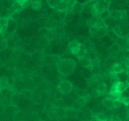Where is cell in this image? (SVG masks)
Here are the masks:
<instances>
[{
  "label": "cell",
  "instance_id": "cell-18",
  "mask_svg": "<svg viewBox=\"0 0 129 121\" xmlns=\"http://www.w3.org/2000/svg\"><path fill=\"white\" fill-rule=\"evenodd\" d=\"M113 31L116 35L117 36H120L121 34H122V32H121V30H120V28L119 26H115L114 28H113Z\"/></svg>",
  "mask_w": 129,
  "mask_h": 121
},
{
  "label": "cell",
  "instance_id": "cell-15",
  "mask_svg": "<svg viewBox=\"0 0 129 121\" xmlns=\"http://www.w3.org/2000/svg\"><path fill=\"white\" fill-rule=\"evenodd\" d=\"M98 121H107V117L106 115L103 113H99L96 115Z\"/></svg>",
  "mask_w": 129,
  "mask_h": 121
},
{
  "label": "cell",
  "instance_id": "cell-21",
  "mask_svg": "<svg viewBox=\"0 0 129 121\" xmlns=\"http://www.w3.org/2000/svg\"><path fill=\"white\" fill-rule=\"evenodd\" d=\"M28 0H16V3H17L18 4L21 5V6H22L24 4L26 3V2H28Z\"/></svg>",
  "mask_w": 129,
  "mask_h": 121
},
{
  "label": "cell",
  "instance_id": "cell-20",
  "mask_svg": "<svg viewBox=\"0 0 129 121\" xmlns=\"http://www.w3.org/2000/svg\"><path fill=\"white\" fill-rule=\"evenodd\" d=\"M110 121H122L121 119L118 116V115H113L110 118Z\"/></svg>",
  "mask_w": 129,
  "mask_h": 121
},
{
  "label": "cell",
  "instance_id": "cell-12",
  "mask_svg": "<svg viewBox=\"0 0 129 121\" xmlns=\"http://www.w3.org/2000/svg\"><path fill=\"white\" fill-rule=\"evenodd\" d=\"M64 105V102L61 99H59V100H56L53 103L52 105L54 108H60L63 107Z\"/></svg>",
  "mask_w": 129,
  "mask_h": 121
},
{
  "label": "cell",
  "instance_id": "cell-2",
  "mask_svg": "<svg viewBox=\"0 0 129 121\" xmlns=\"http://www.w3.org/2000/svg\"><path fill=\"white\" fill-rule=\"evenodd\" d=\"M73 86L70 82L68 80H63L58 85V89L59 92L62 94H69L72 91Z\"/></svg>",
  "mask_w": 129,
  "mask_h": 121
},
{
  "label": "cell",
  "instance_id": "cell-22",
  "mask_svg": "<svg viewBox=\"0 0 129 121\" xmlns=\"http://www.w3.org/2000/svg\"><path fill=\"white\" fill-rule=\"evenodd\" d=\"M1 32H2V26L0 25V33H1Z\"/></svg>",
  "mask_w": 129,
  "mask_h": 121
},
{
  "label": "cell",
  "instance_id": "cell-17",
  "mask_svg": "<svg viewBox=\"0 0 129 121\" xmlns=\"http://www.w3.org/2000/svg\"><path fill=\"white\" fill-rule=\"evenodd\" d=\"M8 19L7 18H1L0 19V25L2 27L3 26H7L8 25Z\"/></svg>",
  "mask_w": 129,
  "mask_h": 121
},
{
  "label": "cell",
  "instance_id": "cell-9",
  "mask_svg": "<svg viewBox=\"0 0 129 121\" xmlns=\"http://www.w3.org/2000/svg\"><path fill=\"white\" fill-rule=\"evenodd\" d=\"M111 74H119L122 72V69L120 66V64H115L112 66V69H111Z\"/></svg>",
  "mask_w": 129,
  "mask_h": 121
},
{
  "label": "cell",
  "instance_id": "cell-11",
  "mask_svg": "<svg viewBox=\"0 0 129 121\" xmlns=\"http://www.w3.org/2000/svg\"><path fill=\"white\" fill-rule=\"evenodd\" d=\"M103 105L109 109H113V101L109 98L107 97L103 100Z\"/></svg>",
  "mask_w": 129,
  "mask_h": 121
},
{
  "label": "cell",
  "instance_id": "cell-8",
  "mask_svg": "<svg viewBox=\"0 0 129 121\" xmlns=\"http://www.w3.org/2000/svg\"><path fill=\"white\" fill-rule=\"evenodd\" d=\"M57 7L58 10L60 12H66L68 11V3H67L66 1L64 0H60L57 3Z\"/></svg>",
  "mask_w": 129,
  "mask_h": 121
},
{
  "label": "cell",
  "instance_id": "cell-4",
  "mask_svg": "<svg viewBox=\"0 0 129 121\" xmlns=\"http://www.w3.org/2000/svg\"><path fill=\"white\" fill-rule=\"evenodd\" d=\"M107 97L110 99L111 100H113V102L115 101H122V93H120L118 92L117 91H113V92H110V93H108L107 94Z\"/></svg>",
  "mask_w": 129,
  "mask_h": 121
},
{
  "label": "cell",
  "instance_id": "cell-23",
  "mask_svg": "<svg viewBox=\"0 0 129 121\" xmlns=\"http://www.w3.org/2000/svg\"><path fill=\"white\" fill-rule=\"evenodd\" d=\"M3 89H2V88H1V87H0V92H1V90H2Z\"/></svg>",
  "mask_w": 129,
  "mask_h": 121
},
{
  "label": "cell",
  "instance_id": "cell-14",
  "mask_svg": "<svg viewBox=\"0 0 129 121\" xmlns=\"http://www.w3.org/2000/svg\"><path fill=\"white\" fill-rule=\"evenodd\" d=\"M98 30H99V28L96 25H93L90 29V33L93 35V36H96L98 35Z\"/></svg>",
  "mask_w": 129,
  "mask_h": 121
},
{
  "label": "cell",
  "instance_id": "cell-16",
  "mask_svg": "<svg viewBox=\"0 0 129 121\" xmlns=\"http://www.w3.org/2000/svg\"><path fill=\"white\" fill-rule=\"evenodd\" d=\"M31 5L34 9H39L41 6V3L40 1H34L31 3Z\"/></svg>",
  "mask_w": 129,
  "mask_h": 121
},
{
  "label": "cell",
  "instance_id": "cell-3",
  "mask_svg": "<svg viewBox=\"0 0 129 121\" xmlns=\"http://www.w3.org/2000/svg\"><path fill=\"white\" fill-rule=\"evenodd\" d=\"M84 10V5L78 1H74L73 4V8H72L71 11L73 13L75 14H81Z\"/></svg>",
  "mask_w": 129,
  "mask_h": 121
},
{
  "label": "cell",
  "instance_id": "cell-10",
  "mask_svg": "<svg viewBox=\"0 0 129 121\" xmlns=\"http://www.w3.org/2000/svg\"><path fill=\"white\" fill-rule=\"evenodd\" d=\"M78 60L80 62V64L84 67H86L90 63V60L86 56H78Z\"/></svg>",
  "mask_w": 129,
  "mask_h": 121
},
{
  "label": "cell",
  "instance_id": "cell-5",
  "mask_svg": "<svg viewBox=\"0 0 129 121\" xmlns=\"http://www.w3.org/2000/svg\"><path fill=\"white\" fill-rule=\"evenodd\" d=\"M80 47V44L76 41H73L69 44V48H70L71 51L74 55H78Z\"/></svg>",
  "mask_w": 129,
  "mask_h": 121
},
{
  "label": "cell",
  "instance_id": "cell-6",
  "mask_svg": "<svg viewBox=\"0 0 129 121\" xmlns=\"http://www.w3.org/2000/svg\"><path fill=\"white\" fill-rule=\"evenodd\" d=\"M110 16L116 20H119V19H123L125 16H126V14L124 11H114L110 13Z\"/></svg>",
  "mask_w": 129,
  "mask_h": 121
},
{
  "label": "cell",
  "instance_id": "cell-1",
  "mask_svg": "<svg viewBox=\"0 0 129 121\" xmlns=\"http://www.w3.org/2000/svg\"><path fill=\"white\" fill-rule=\"evenodd\" d=\"M57 67L59 74L67 77L73 74L76 67V64L71 59H62L57 62Z\"/></svg>",
  "mask_w": 129,
  "mask_h": 121
},
{
  "label": "cell",
  "instance_id": "cell-19",
  "mask_svg": "<svg viewBox=\"0 0 129 121\" xmlns=\"http://www.w3.org/2000/svg\"><path fill=\"white\" fill-rule=\"evenodd\" d=\"M48 3H49V5H50V6L54 8L57 6V0H48Z\"/></svg>",
  "mask_w": 129,
  "mask_h": 121
},
{
  "label": "cell",
  "instance_id": "cell-13",
  "mask_svg": "<svg viewBox=\"0 0 129 121\" xmlns=\"http://www.w3.org/2000/svg\"><path fill=\"white\" fill-rule=\"evenodd\" d=\"M7 78L5 77H2L0 78V87L2 89L6 88V85H7Z\"/></svg>",
  "mask_w": 129,
  "mask_h": 121
},
{
  "label": "cell",
  "instance_id": "cell-7",
  "mask_svg": "<svg viewBox=\"0 0 129 121\" xmlns=\"http://www.w3.org/2000/svg\"><path fill=\"white\" fill-rule=\"evenodd\" d=\"M107 85L103 82H99V84L97 85V92L99 95H103L107 92Z\"/></svg>",
  "mask_w": 129,
  "mask_h": 121
}]
</instances>
